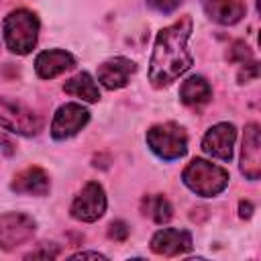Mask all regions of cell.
I'll use <instances>...</instances> for the list:
<instances>
[{"mask_svg":"<svg viewBox=\"0 0 261 261\" xmlns=\"http://www.w3.org/2000/svg\"><path fill=\"white\" fill-rule=\"evenodd\" d=\"M147 4H149L153 10L167 14V12H173V10L181 4V0H147Z\"/></svg>","mask_w":261,"mask_h":261,"instance_id":"obj_22","label":"cell"},{"mask_svg":"<svg viewBox=\"0 0 261 261\" xmlns=\"http://www.w3.org/2000/svg\"><path fill=\"white\" fill-rule=\"evenodd\" d=\"M137 71L135 61L126 57H112L98 65V82L108 90H118L128 84V77Z\"/></svg>","mask_w":261,"mask_h":261,"instance_id":"obj_12","label":"cell"},{"mask_svg":"<svg viewBox=\"0 0 261 261\" xmlns=\"http://www.w3.org/2000/svg\"><path fill=\"white\" fill-rule=\"evenodd\" d=\"M63 90L71 96H77L86 102H98L100 100V90L96 86V82L92 80V75L88 71H82L73 77H69L65 84H63Z\"/></svg>","mask_w":261,"mask_h":261,"instance_id":"obj_17","label":"cell"},{"mask_svg":"<svg viewBox=\"0 0 261 261\" xmlns=\"http://www.w3.org/2000/svg\"><path fill=\"white\" fill-rule=\"evenodd\" d=\"M192 249V234L186 228H163L153 234L151 251L163 257H175Z\"/></svg>","mask_w":261,"mask_h":261,"instance_id":"obj_11","label":"cell"},{"mask_svg":"<svg viewBox=\"0 0 261 261\" xmlns=\"http://www.w3.org/2000/svg\"><path fill=\"white\" fill-rule=\"evenodd\" d=\"M75 65V57L69 51L63 49H51V51H43L39 53V57L35 59V69L37 75L43 80H51L59 73H63L65 69Z\"/></svg>","mask_w":261,"mask_h":261,"instance_id":"obj_13","label":"cell"},{"mask_svg":"<svg viewBox=\"0 0 261 261\" xmlns=\"http://www.w3.org/2000/svg\"><path fill=\"white\" fill-rule=\"evenodd\" d=\"M202 6L218 24H234L245 16V0H202Z\"/></svg>","mask_w":261,"mask_h":261,"instance_id":"obj_15","label":"cell"},{"mask_svg":"<svg viewBox=\"0 0 261 261\" xmlns=\"http://www.w3.org/2000/svg\"><path fill=\"white\" fill-rule=\"evenodd\" d=\"M106 259V255H102V253H94V251H82V253H75L71 259Z\"/></svg>","mask_w":261,"mask_h":261,"instance_id":"obj_25","label":"cell"},{"mask_svg":"<svg viewBox=\"0 0 261 261\" xmlns=\"http://www.w3.org/2000/svg\"><path fill=\"white\" fill-rule=\"evenodd\" d=\"M128 232H130V230H128V224L122 222V220H114V222L108 224V237H110L112 241L122 243V241H126Z\"/></svg>","mask_w":261,"mask_h":261,"instance_id":"obj_21","label":"cell"},{"mask_svg":"<svg viewBox=\"0 0 261 261\" xmlns=\"http://www.w3.org/2000/svg\"><path fill=\"white\" fill-rule=\"evenodd\" d=\"M251 212H253L251 202H241V204H239V214H241V218H249Z\"/></svg>","mask_w":261,"mask_h":261,"instance_id":"obj_26","label":"cell"},{"mask_svg":"<svg viewBox=\"0 0 261 261\" xmlns=\"http://www.w3.org/2000/svg\"><path fill=\"white\" fill-rule=\"evenodd\" d=\"M39 37V18L27 8H16L4 18L6 47L16 55H27Z\"/></svg>","mask_w":261,"mask_h":261,"instance_id":"obj_2","label":"cell"},{"mask_svg":"<svg viewBox=\"0 0 261 261\" xmlns=\"http://www.w3.org/2000/svg\"><path fill=\"white\" fill-rule=\"evenodd\" d=\"M88 120H90V112L82 104H75V102L63 104L55 112V118L51 122V135L57 141L69 139L75 133H80L88 124Z\"/></svg>","mask_w":261,"mask_h":261,"instance_id":"obj_8","label":"cell"},{"mask_svg":"<svg viewBox=\"0 0 261 261\" xmlns=\"http://www.w3.org/2000/svg\"><path fill=\"white\" fill-rule=\"evenodd\" d=\"M257 75H259L257 61H249V63H245V67L241 69V73H239V82L245 84V82H249V80H253V77H257Z\"/></svg>","mask_w":261,"mask_h":261,"instance_id":"obj_23","label":"cell"},{"mask_svg":"<svg viewBox=\"0 0 261 261\" xmlns=\"http://www.w3.org/2000/svg\"><path fill=\"white\" fill-rule=\"evenodd\" d=\"M228 59L230 61H239V63H249V61H253V55H251V49L243 43V41H237L234 45H232V49H230V55H228Z\"/></svg>","mask_w":261,"mask_h":261,"instance_id":"obj_19","label":"cell"},{"mask_svg":"<svg viewBox=\"0 0 261 261\" xmlns=\"http://www.w3.org/2000/svg\"><path fill=\"white\" fill-rule=\"evenodd\" d=\"M192 35V18L181 16L173 24L159 31L151 55L149 82L155 88H165L192 67L188 39Z\"/></svg>","mask_w":261,"mask_h":261,"instance_id":"obj_1","label":"cell"},{"mask_svg":"<svg viewBox=\"0 0 261 261\" xmlns=\"http://www.w3.org/2000/svg\"><path fill=\"white\" fill-rule=\"evenodd\" d=\"M212 98V88L202 75L188 77L179 88V100L190 108H200Z\"/></svg>","mask_w":261,"mask_h":261,"instance_id":"obj_16","label":"cell"},{"mask_svg":"<svg viewBox=\"0 0 261 261\" xmlns=\"http://www.w3.org/2000/svg\"><path fill=\"white\" fill-rule=\"evenodd\" d=\"M106 210V194L98 181H88L71 204V216L82 222L98 220Z\"/></svg>","mask_w":261,"mask_h":261,"instance_id":"obj_6","label":"cell"},{"mask_svg":"<svg viewBox=\"0 0 261 261\" xmlns=\"http://www.w3.org/2000/svg\"><path fill=\"white\" fill-rule=\"evenodd\" d=\"M241 171L247 179H259L261 175V133L257 122H251L245 128L241 149Z\"/></svg>","mask_w":261,"mask_h":261,"instance_id":"obj_9","label":"cell"},{"mask_svg":"<svg viewBox=\"0 0 261 261\" xmlns=\"http://www.w3.org/2000/svg\"><path fill=\"white\" fill-rule=\"evenodd\" d=\"M35 234V220L27 214L10 212L0 216V249L10 251Z\"/></svg>","mask_w":261,"mask_h":261,"instance_id":"obj_7","label":"cell"},{"mask_svg":"<svg viewBox=\"0 0 261 261\" xmlns=\"http://www.w3.org/2000/svg\"><path fill=\"white\" fill-rule=\"evenodd\" d=\"M147 145L151 147V151L165 159V161H173L186 155L188 151V135L186 130L175 124V122H163V124H155L147 130Z\"/></svg>","mask_w":261,"mask_h":261,"instance_id":"obj_4","label":"cell"},{"mask_svg":"<svg viewBox=\"0 0 261 261\" xmlns=\"http://www.w3.org/2000/svg\"><path fill=\"white\" fill-rule=\"evenodd\" d=\"M59 255V247L53 245V243H43L39 249L31 251L27 255V259H55Z\"/></svg>","mask_w":261,"mask_h":261,"instance_id":"obj_20","label":"cell"},{"mask_svg":"<svg viewBox=\"0 0 261 261\" xmlns=\"http://www.w3.org/2000/svg\"><path fill=\"white\" fill-rule=\"evenodd\" d=\"M237 130L228 122H218L214 124L202 139V149L204 153L220 159V161H230L232 157V145H234Z\"/></svg>","mask_w":261,"mask_h":261,"instance_id":"obj_10","label":"cell"},{"mask_svg":"<svg viewBox=\"0 0 261 261\" xmlns=\"http://www.w3.org/2000/svg\"><path fill=\"white\" fill-rule=\"evenodd\" d=\"M181 179L198 196H216L228 186V171L206 159H192L184 169Z\"/></svg>","mask_w":261,"mask_h":261,"instance_id":"obj_3","label":"cell"},{"mask_svg":"<svg viewBox=\"0 0 261 261\" xmlns=\"http://www.w3.org/2000/svg\"><path fill=\"white\" fill-rule=\"evenodd\" d=\"M141 212H143L145 216H149L151 220L163 224V222H167V220L171 218L173 208H171V204H169V200H167L165 196L155 194V196H145V198H143V202H141Z\"/></svg>","mask_w":261,"mask_h":261,"instance_id":"obj_18","label":"cell"},{"mask_svg":"<svg viewBox=\"0 0 261 261\" xmlns=\"http://www.w3.org/2000/svg\"><path fill=\"white\" fill-rule=\"evenodd\" d=\"M0 149L6 153V155H12L14 151H16V147H14V143L6 137V135H0Z\"/></svg>","mask_w":261,"mask_h":261,"instance_id":"obj_24","label":"cell"},{"mask_svg":"<svg viewBox=\"0 0 261 261\" xmlns=\"http://www.w3.org/2000/svg\"><path fill=\"white\" fill-rule=\"evenodd\" d=\"M0 126L22 137H35L43 128V120L22 102L0 100Z\"/></svg>","mask_w":261,"mask_h":261,"instance_id":"obj_5","label":"cell"},{"mask_svg":"<svg viewBox=\"0 0 261 261\" xmlns=\"http://www.w3.org/2000/svg\"><path fill=\"white\" fill-rule=\"evenodd\" d=\"M10 188L16 194H31V196H45L51 188L49 175L41 167H27L14 175Z\"/></svg>","mask_w":261,"mask_h":261,"instance_id":"obj_14","label":"cell"}]
</instances>
